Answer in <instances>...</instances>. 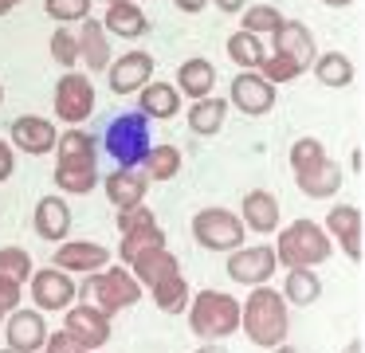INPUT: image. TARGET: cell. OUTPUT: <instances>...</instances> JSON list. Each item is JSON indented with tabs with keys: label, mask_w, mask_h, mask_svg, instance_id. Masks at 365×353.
<instances>
[{
	"label": "cell",
	"mask_w": 365,
	"mask_h": 353,
	"mask_svg": "<svg viewBox=\"0 0 365 353\" xmlns=\"http://www.w3.org/2000/svg\"><path fill=\"white\" fill-rule=\"evenodd\" d=\"M153 67H158V63H153V55L150 51H138V47H134V51H126V55H118V59L106 63V71H110V75H106V83H110L114 94H138L153 78Z\"/></svg>",
	"instance_id": "obj_13"
},
{
	"label": "cell",
	"mask_w": 365,
	"mask_h": 353,
	"mask_svg": "<svg viewBox=\"0 0 365 353\" xmlns=\"http://www.w3.org/2000/svg\"><path fill=\"white\" fill-rule=\"evenodd\" d=\"M28 295H32L36 310H67V306L75 302V295H79V287H75V279L67 271H59V267H43V271H32V279H28Z\"/></svg>",
	"instance_id": "obj_8"
},
{
	"label": "cell",
	"mask_w": 365,
	"mask_h": 353,
	"mask_svg": "<svg viewBox=\"0 0 365 353\" xmlns=\"http://www.w3.org/2000/svg\"><path fill=\"white\" fill-rule=\"evenodd\" d=\"M185 310H189V329L200 342H224L240 329V302L224 290H200Z\"/></svg>",
	"instance_id": "obj_3"
},
{
	"label": "cell",
	"mask_w": 365,
	"mask_h": 353,
	"mask_svg": "<svg viewBox=\"0 0 365 353\" xmlns=\"http://www.w3.org/2000/svg\"><path fill=\"white\" fill-rule=\"evenodd\" d=\"M161 243H165V232H161L158 224H145V227H134V232H122L118 259H122V263H130V259H134L138 251H145V247H161Z\"/></svg>",
	"instance_id": "obj_35"
},
{
	"label": "cell",
	"mask_w": 365,
	"mask_h": 353,
	"mask_svg": "<svg viewBox=\"0 0 365 353\" xmlns=\"http://www.w3.org/2000/svg\"><path fill=\"white\" fill-rule=\"evenodd\" d=\"M271 51L283 55V59H291V63H299L302 71H310V63H314V55H318L314 31H310L302 20H287L283 16V24L271 31Z\"/></svg>",
	"instance_id": "obj_14"
},
{
	"label": "cell",
	"mask_w": 365,
	"mask_h": 353,
	"mask_svg": "<svg viewBox=\"0 0 365 353\" xmlns=\"http://www.w3.org/2000/svg\"><path fill=\"white\" fill-rule=\"evenodd\" d=\"M240 329L259 349H271V345L287 342V329H291L287 326V298L279 290H271V282L252 287L247 302L240 306Z\"/></svg>",
	"instance_id": "obj_1"
},
{
	"label": "cell",
	"mask_w": 365,
	"mask_h": 353,
	"mask_svg": "<svg viewBox=\"0 0 365 353\" xmlns=\"http://www.w3.org/2000/svg\"><path fill=\"white\" fill-rule=\"evenodd\" d=\"M150 133V118L142 110H130V114H118L103 133V149L114 157L118 165H142L145 149L153 145Z\"/></svg>",
	"instance_id": "obj_5"
},
{
	"label": "cell",
	"mask_w": 365,
	"mask_h": 353,
	"mask_svg": "<svg viewBox=\"0 0 365 353\" xmlns=\"http://www.w3.org/2000/svg\"><path fill=\"white\" fill-rule=\"evenodd\" d=\"M32 255H28L24 247H16V243H9V247H0V275L4 279H12V282H20L24 287L28 279H32Z\"/></svg>",
	"instance_id": "obj_36"
},
{
	"label": "cell",
	"mask_w": 365,
	"mask_h": 353,
	"mask_svg": "<svg viewBox=\"0 0 365 353\" xmlns=\"http://www.w3.org/2000/svg\"><path fill=\"white\" fill-rule=\"evenodd\" d=\"M310 71H314V78L322 86H334V91H341V86L354 83V59H349L346 51H326V55H314V63H310Z\"/></svg>",
	"instance_id": "obj_28"
},
{
	"label": "cell",
	"mask_w": 365,
	"mask_h": 353,
	"mask_svg": "<svg viewBox=\"0 0 365 353\" xmlns=\"http://www.w3.org/2000/svg\"><path fill=\"white\" fill-rule=\"evenodd\" d=\"M79 295L91 298L98 310L114 318L118 310H126V306H134L138 298H142V282L130 275V267H103V271L87 275Z\"/></svg>",
	"instance_id": "obj_4"
},
{
	"label": "cell",
	"mask_w": 365,
	"mask_h": 353,
	"mask_svg": "<svg viewBox=\"0 0 365 353\" xmlns=\"http://www.w3.org/2000/svg\"><path fill=\"white\" fill-rule=\"evenodd\" d=\"M145 193H150V177H145L138 165H122L106 177V200L114 208H130V204H142Z\"/></svg>",
	"instance_id": "obj_21"
},
{
	"label": "cell",
	"mask_w": 365,
	"mask_h": 353,
	"mask_svg": "<svg viewBox=\"0 0 365 353\" xmlns=\"http://www.w3.org/2000/svg\"><path fill=\"white\" fill-rule=\"evenodd\" d=\"M63 329L83 345V349H103L110 342V314H103L95 302H79V306H67V318Z\"/></svg>",
	"instance_id": "obj_10"
},
{
	"label": "cell",
	"mask_w": 365,
	"mask_h": 353,
	"mask_svg": "<svg viewBox=\"0 0 365 353\" xmlns=\"http://www.w3.org/2000/svg\"><path fill=\"white\" fill-rule=\"evenodd\" d=\"M48 47H51V59H56L63 71H71L75 63H79V36H75L67 24H59V28H56V36H51Z\"/></svg>",
	"instance_id": "obj_37"
},
{
	"label": "cell",
	"mask_w": 365,
	"mask_h": 353,
	"mask_svg": "<svg viewBox=\"0 0 365 353\" xmlns=\"http://www.w3.org/2000/svg\"><path fill=\"white\" fill-rule=\"evenodd\" d=\"M0 102H4V86H0Z\"/></svg>",
	"instance_id": "obj_55"
},
{
	"label": "cell",
	"mask_w": 365,
	"mask_h": 353,
	"mask_svg": "<svg viewBox=\"0 0 365 353\" xmlns=\"http://www.w3.org/2000/svg\"><path fill=\"white\" fill-rule=\"evenodd\" d=\"M279 24H283V12H279L275 4H252V8H244V31L271 36Z\"/></svg>",
	"instance_id": "obj_38"
},
{
	"label": "cell",
	"mask_w": 365,
	"mask_h": 353,
	"mask_svg": "<svg viewBox=\"0 0 365 353\" xmlns=\"http://www.w3.org/2000/svg\"><path fill=\"white\" fill-rule=\"evenodd\" d=\"M263 55H267V44H263V36H255V31H244V28H240L236 36H228V59L236 63V67L255 71V67L263 63Z\"/></svg>",
	"instance_id": "obj_33"
},
{
	"label": "cell",
	"mask_w": 365,
	"mask_h": 353,
	"mask_svg": "<svg viewBox=\"0 0 365 353\" xmlns=\"http://www.w3.org/2000/svg\"><path fill=\"white\" fill-rule=\"evenodd\" d=\"M275 271H279V259H275V247H271V243H255V247H244V243H240L236 251H228V275L240 287L271 282Z\"/></svg>",
	"instance_id": "obj_7"
},
{
	"label": "cell",
	"mask_w": 365,
	"mask_h": 353,
	"mask_svg": "<svg viewBox=\"0 0 365 353\" xmlns=\"http://www.w3.org/2000/svg\"><path fill=\"white\" fill-rule=\"evenodd\" d=\"M0 353H16V349H9V345H4V349H0Z\"/></svg>",
	"instance_id": "obj_54"
},
{
	"label": "cell",
	"mask_w": 365,
	"mask_h": 353,
	"mask_svg": "<svg viewBox=\"0 0 365 353\" xmlns=\"http://www.w3.org/2000/svg\"><path fill=\"white\" fill-rule=\"evenodd\" d=\"M20 4V0H0V16H9L12 12V8H16Z\"/></svg>",
	"instance_id": "obj_50"
},
{
	"label": "cell",
	"mask_w": 365,
	"mask_h": 353,
	"mask_svg": "<svg viewBox=\"0 0 365 353\" xmlns=\"http://www.w3.org/2000/svg\"><path fill=\"white\" fill-rule=\"evenodd\" d=\"M103 28L118 39H142L145 31H150V16H145L134 0H114V4H106Z\"/></svg>",
	"instance_id": "obj_23"
},
{
	"label": "cell",
	"mask_w": 365,
	"mask_h": 353,
	"mask_svg": "<svg viewBox=\"0 0 365 353\" xmlns=\"http://www.w3.org/2000/svg\"><path fill=\"white\" fill-rule=\"evenodd\" d=\"M177 8H181V12H205L208 8V0H173Z\"/></svg>",
	"instance_id": "obj_47"
},
{
	"label": "cell",
	"mask_w": 365,
	"mask_h": 353,
	"mask_svg": "<svg viewBox=\"0 0 365 353\" xmlns=\"http://www.w3.org/2000/svg\"><path fill=\"white\" fill-rule=\"evenodd\" d=\"M228 106H236L240 114H247V118H263L275 106V83H267L259 71H244V75L232 78Z\"/></svg>",
	"instance_id": "obj_11"
},
{
	"label": "cell",
	"mask_w": 365,
	"mask_h": 353,
	"mask_svg": "<svg viewBox=\"0 0 365 353\" xmlns=\"http://www.w3.org/2000/svg\"><path fill=\"white\" fill-rule=\"evenodd\" d=\"M192 240L205 251H236L247 240V227L228 208H200L192 216Z\"/></svg>",
	"instance_id": "obj_6"
},
{
	"label": "cell",
	"mask_w": 365,
	"mask_h": 353,
	"mask_svg": "<svg viewBox=\"0 0 365 353\" xmlns=\"http://www.w3.org/2000/svg\"><path fill=\"white\" fill-rule=\"evenodd\" d=\"M185 94L177 91L173 83H145L142 86V102H138V110H142L150 122H169V118H177L181 114V106H185Z\"/></svg>",
	"instance_id": "obj_22"
},
{
	"label": "cell",
	"mask_w": 365,
	"mask_h": 353,
	"mask_svg": "<svg viewBox=\"0 0 365 353\" xmlns=\"http://www.w3.org/2000/svg\"><path fill=\"white\" fill-rule=\"evenodd\" d=\"M138 169H142L150 180H173L177 173H181V149L169 145V141L165 145H150Z\"/></svg>",
	"instance_id": "obj_31"
},
{
	"label": "cell",
	"mask_w": 365,
	"mask_h": 353,
	"mask_svg": "<svg viewBox=\"0 0 365 353\" xmlns=\"http://www.w3.org/2000/svg\"><path fill=\"white\" fill-rule=\"evenodd\" d=\"M208 4H216L220 12L236 16V12H244V8H247V0H208Z\"/></svg>",
	"instance_id": "obj_46"
},
{
	"label": "cell",
	"mask_w": 365,
	"mask_h": 353,
	"mask_svg": "<svg viewBox=\"0 0 365 353\" xmlns=\"http://www.w3.org/2000/svg\"><path fill=\"white\" fill-rule=\"evenodd\" d=\"M224 118H228V98L205 94V98H192L189 106V130L200 133V138H212V133L224 130Z\"/></svg>",
	"instance_id": "obj_27"
},
{
	"label": "cell",
	"mask_w": 365,
	"mask_h": 353,
	"mask_svg": "<svg viewBox=\"0 0 365 353\" xmlns=\"http://www.w3.org/2000/svg\"><path fill=\"white\" fill-rule=\"evenodd\" d=\"M51 263L67 275H95L103 267H110V251L91 240H63L56 247V255H51Z\"/></svg>",
	"instance_id": "obj_16"
},
{
	"label": "cell",
	"mask_w": 365,
	"mask_h": 353,
	"mask_svg": "<svg viewBox=\"0 0 365 353\" xmlns=\"http://www.w3.org/2000/svg\"><path fill=\"white\" fill-rule=\"evenodd\" d=\"M150 295H153V302H158V310H165V314H181L185 306H189V282H185V275L177 271V275H169V279H161L158 287H150Z\"/></svg>",
	"instance_id": "obj_34"
},
{
	"label": "cell",
	"mask_w": 365,
	"mask_h": 353,
	"mask_svg": "<svg viewBox=\"0 0 365 353\" xmlns=\"http://www.w3.org/2000/svg\"><path fill=\"white\" fill-rule=\"evenodd\" d=\"M98 185V169L95 165H67L56 161V188L67 196H87Z\"/></svg>",
	"instance_id": "obj_32"
},
{
	"label": "cell",
	"mask_w": 365,
	"mask_h": 353,
	"mask_svg": "<svg viewBox=\"0 0 365 353\" xmlns=\"http://www.w3.org/2000/svg\"><path fill=\"white\" fill-rule=\"evenodd\" d=\"M32 232L43 243H63L71 232V208H67L63 196H43L32 212Z\"/></svg>",
	"instance_id": "obj_18"
},
{
	"label": "cell",
	"mask_w": 365,
	"mask_h": 353,
	"mask_svg": "<svg viewBox=\"0 0 365 353\" xmlns=\"http://www.w3.org/2000/svg\"><path fill=\"white\" fill-rule=\"evenodd\" d=\"M255 71H259V75L267 78V83H275V86H279V83H291V78H299V75H302V67H299V63L283 59V55H275V51H271V55H263V63H259Z\"/></svg>",
	"instance_id": "obj_40"
},
{
	"label": "cell",
	"mask_w": 365,
	"mask_h": 353,
	"mask_svg": "<svg viewBox=\"0 0 365 353\" xmlns=\"http://www.w3.org/2000/svg\"><path fill=\"white\" fill-rule=\"evenodd\" d=\"M43 349H48V353H87V349H83V345L75 342L71 334H67V329H56V334H48Z\"/></svg>",
	"instance_id": "obj_43"
},
{
	"label": "cell",
	"mask_w": 365,
	"mask_h": 353,
	"mask_svg": "<svg viewBox=\"0 0 365 353\" xmlns=\"http://www.w3.org/2000/svg\"><path fill=\"white\" fill-rule=\"evenodd\" d=\"M197 353H228V349H224V345L220 342H205V345H200V349Z\"/></svg>",
	"instance_id": "obj_48"
},
{
	"label": "cell",
	"mask_w": 365,
	"mask_h": 353,
	"mask_svg": "<svg viewBox=\"0 0 365 353\" xmlns=\"http://www.w3.org/2000/svg\"><path fill=\"white\" fill-rule=\"evenodd\" d=\"M294 185H299V193H307L310 200H330V196L341 188V169L326 157V161H318L314 169L294 173Z\"/></svg>",
	"instance_id": "obj_25"
},
{
	"label": "cell",
	"mask_w": 365,
	"mask_h": 353,
	"mask_svg": "<svg viewBox=\"0 0 365 353\" xmlns=\"http://www.w3.org/2000/svg\"><path fill=\"white\" fill-rule=\"evenodd\" d=\"M106 4H114V0H106Z\"/></svg>",
	"instance_id": "obj_57"
},
{
	"label": "cell",
	"mask_w": 365,
	"mask_h": 353,
	"mask_svg": "<svg viewBox=\"0 0 365 353\" xmlns=\"http://www.w3.org/2000/svg\"><path fill=\"white\" fill-rule=\"evenodd\" d=\"M349 161H354V169H357V173H361V169H365V153H361V145H357V149H354V157H349Z\"/></svg>",
	"instance_id": "obj_49"
},
{
	"label": "cell",
	"mask_w": 365,
	"mask_h": 353,
	"mask_svg": "<svg viewBox=\"0 0 365 353\" xmlns=\"http://www.w3.org/2000/svg\"><path fill=\"white\" fill-rule=\"evenodd\" d=\"M79 59L87 63L91 71H106V63L114 59L110 55V31L103 28V20H95V16H87V20H79Z\"/></svg>",
	"instance_id": "obj_24"
},
{
	"label": "cell",
	"mask_w": 365,
	"mask_h": 353,
	"mask_svg": "<svg viewBox=\"0 0 365 353\" xmlns=\"http://www.w3.org/2000/svg\"><path fill=\"white\" fill-rule=\"evenodd\" d=\"M177 271H181V263H177V255L165 247V243H161V247H145V251H138V255L130 259V275H134L145 290L158 287L161 279H169V275H177Z\"/></svg>",
	"instance_id": "obj_20"
},
{
	"label": "cell",
	"mask_w": 365,
	"mask_h": 353,
	"mask_svg": "<svg viewBox=\"0 0 365 353\" xmlns=\"http://www.w3.org/2000/svg\"><path fill=\"white\" fill-rule=\"evenodd\" d=\"M0 322H4V314H0Z\"/></svg>",
	"instance_id": "obj_58"
},
{
	"label": "cell",
	"mask_w": 365,
	"mask_h": 353,
	"mask_svg": "<svg viewBox=\"0 0 365 353\" xmlns=\"http://www.w3.org/2000/svg\"><path fill=\"white\" fill-rule=\"evenodd\" d=\"M87 353H98V349H87Z\"/></svg>",
	"instance_id": "obj_56"
},
{
	"label": "cell",
	"mask_w": 365,
	"mask_h": 353,
	"mask_svg": "<svg viewBox=\"0 0 365 353\" xmlns=\"http://www.w3.org/2000/svg\"><path fill=\"white\" fill-rule=\"evenodd\" d=\"M16 306H20V282H12V279L0 275V314L16 310Z\"/></svg>",
	"instance_id": "obj_44"
},
{
	"label": "cell",
	"mask_w": 365,
	"mask_h": 353,
	"mask_svg": "<svg viewBox=\"0 0 365 353\" xmlns=\"http://www.w3.org/2000/svg\"><path fill=\"white\" fill-rule=\"evenodd\" d=\"M145 224H158L150 204H130V208H118V232H134V227H145Z\"/></svg>",
	"instance_id": "obj_42"
},
{
	"label": "cell",
	"mask_w": 365,
	"mask_h": 353,
	"mask_svg": "<svg viewBox=\"0 0 365 353\" xmlns=\"http://www.w3.org/2000/svg\"><path fill=\"white\" fill-rule=\"evenodd\" d=\"M43 12L56 24H75L91 16V0H43Z\"/></svg>",
	"instance_id": "obj_41"
},
{
	"label": "cell",
	"mask_w": 365,
	"mask_h": 353,
	"mask_svg": "<svg viewBox=\"0 0 365 353\" xmlns=\"http://www.w3.org/2000/svg\"><path fill=\"white\" fill-rule=\"evenodd\" d=\"M287 157H291V169L302 173V169H314L318 161H326L330 153H326V145L318 138H299V141H291V153Z\"/></svg>",
	"instance_id": "obj_39"
},
{
	"label": "cell",
	"mask_w": 365,
	"mask_h": 353,
	"mask_svg": "<svg viewBox=\"0 0 365 353\" xmlns=\"http://www.w3.org/2000/svg\"><path fill=\"white\" fill-rule=\"evenodd\" d=\"M56 153L67 165H95V138L87 130H79V126H71V130H63L56 138Z\"/></svg>",
	"instance_id": "obj_30"
},
{
	"label": "cell",
	"mask_w": 365,
	"mask_h": 353,
	"mask_svg": "<svg viewBox=\"0 0 365 353\" xmlns=\"http://www.w3.org/2000/svg\"><path fill=\"white\" fill-rule=\"evenodd\" d=\"M322 4H326V8H349L354 0H322Z\"/></svg>",
	"instance_id": "obj_51"
},
{
	"label": "cell",
	"mask_w": 365,
	"mask_h": 353,
	"mask_svg": "<svg viewBox=\"0 0 365 353\" xmlns=\"http://www.w3.org/2000/svg\"><path fill=\"white\" fill-rule=\"evenodd\" d=\"M326 235L338 240V247L346 251V259L361 263L365 235H361V208H357V204H334L330 216H326Z\"/></svg>",
	"instance_id": "obj_15"
},
{
	"label": "cell",
	"mask_w": 365,
	"mask_h": 353,
	"mask_svg": "<svg viewBox=\"0 0 365 353\" xmlns=\"http://www.w3.org/2000/svg\"><path fill=\"white\" fill-rule=\"evenodd\" d=\"M12 169H16V153H12V145L4 138H0V185L12 177Z\"/></svg>",
	"instance_id": "obj_45"
},
{
	"label": "cell",
	"mask_w": 365,
	"mask_h": 353,
	"mask_svg": "<svg viewBox=\"0 0 365 353\" xmlns=\"http://www.w3.org/2000/svg\"><path fill=\"white\" fill-rule=\"evenodd\" d=\"M271 353H299V349H294V345H283V342H279V345H271Z\"/></svg>",
	"instance_id": "obj_52"
},
{
	"label": "cell",
	"mask_w": 365,
	"mask_h": 353,
	"mask_svg": "<svg viewBox=\"0 0 365 353\" xmlns=\"http://www.w3.org/2000/svg\"><path fill=\"white\" fill-rule=\"evenodd\" d=\"M212 86H216V67L205 55H192L177 67V91L189 94V98H205V94H212Z\"/></svg>",
	"instance_id": "obj_26"
},
{
	"label": "cell",
	"mask_w": 365,
	"mask_h": 353,
	"mask_svg": "<svg viewBox=\"0 0 365 353\" xmlns=\"http://www.w3.org/2000/svg\"><path fill=\"white\" fill-rule=\"evenodd\" d=\"M9 133H12L9 145H16L20 153H32V157L51 153V149H56V138H59V130L48 122V118H40V114L16 118V122L9 126Z\"/></svg>",
	"instance_id": "obj_17"
},
{
	"label": "cell",
	"mask_w": 365,
	"mask_h": 353,
	"mask_svg": "<svg viewBox=\"0 0 365 353\" xmlns=\"http://www.w3.org/2000/svg\"><path fill=\"white\" fill-rule=\"evenodd\" d=\"M4 337H9V349L16 353H40L43 342H48V322H43V310H9L4 314Z\"/></svg>",
	"instance_id": "obj_12"
},
{
	"label": "cell",
	"mask_w": 365,
	"mask_h": 353,
	"mask_svg": "<svg viewBox=\"0 0 365 353\" xmlns=\"http://www.w3.org/2000/svg\"><path fill=\"white\" fill-rule=\"evenodd\" d=\"M334 251V240L326 235V227L318 220H294L279 232L275 259L279 267H318L326 263Z\"/></svg>",
	"instance_id": "obj_2"
},
{
	"label": "cell",
	"mask_w": 365,
	"mask_h": 353,
	"mask_svg": "<svg viewBox=\"0 0 365 353\" xmlns=\"http://www.w3.org/2000/svg\"><path fill=\"white\" fill-rule=\"evenodd\" d=\"M56 114L67 126H79L95 114V86L87 75H59L56 83Z\"/></svg>",
	"instance_id": "obj_9"
},
{
	"label": "cell",
	"mask_w": 365,
	"mask_h": 353,
	"mask_svg": "<svg viewBox=\"0 0 365 353\" xmlns=\"http://www.w3.org/2000/svg\"><path fill=\"white\" fill-rule=\"evenodd\" d=\"M346 353H361V342H349V345H346Z\"/></svg>",
	"instance_id": "obj_53"
},
{
	"label": "cell",
	"mask_w": 365,
	"mask_h": 353,
	"mask_svg": "<svg viewBox=\"0 0 365 353\" xmlns=\"http://www.w3.org/2000/svg\"><path fill=\"white\" fill-rule=\"evenodd\" d=\"M240 220H244L247 232H279V196L267 188H252V193L240 200Z\"/></svg>",
	"instance_id": "obj_19"
},
{
	"label": "cell",
	"mask_w": 365,
	"mask_h": 353,
	"mask_svg": "<svg viewBox=\"0 0 365 353\" xmlns=\"http://www.w3.org/2000/svg\"><path fill=\"white\" fill-rule=\"evenodd\" d=\"M279 295H283L291 306H310V302H318V295H322V279L314 275V267H287V282H283Z\"/></svg>",
	"instance_id": "obj_29"
}]
</instances>
